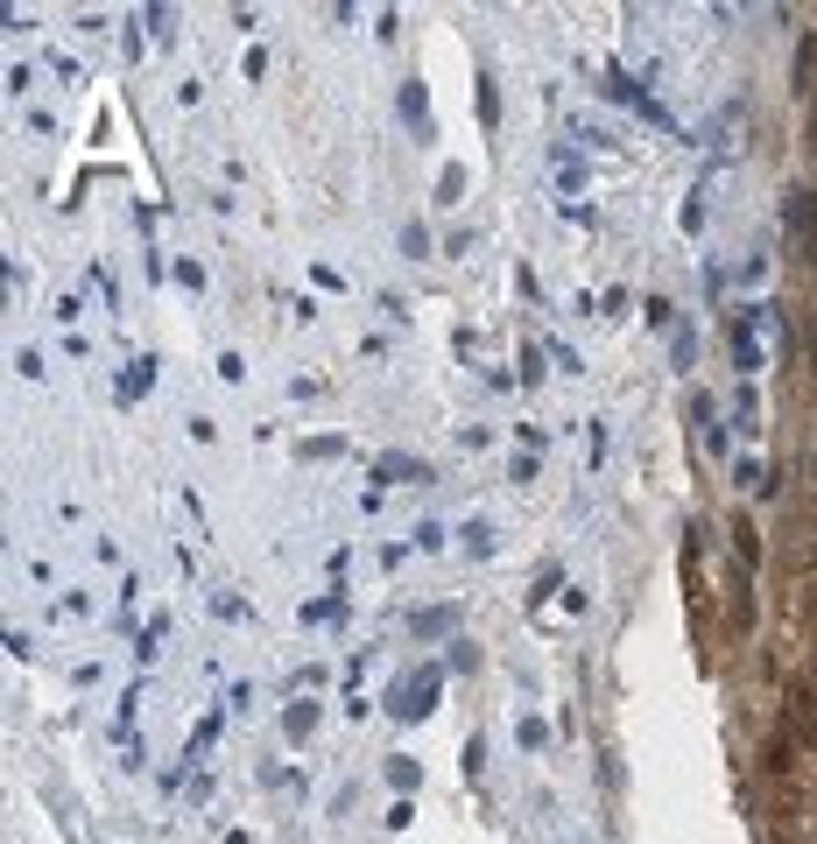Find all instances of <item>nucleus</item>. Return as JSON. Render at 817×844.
Listing matches in <instances>:
<instances>
[{
  "label": "nucleus",
  "instance_id": "obj_1",
  "mask_svg": "<svg viewBox=\"0 0 817 844\" xmlns=\"http://www.w3.org/2000/svg\"><path fill=\"white\" fill-rule=\"evenodd\" d=\"M782 218H790V240L804 247V261H817V191H790Z\"/></svg>",
  "mask_w": 817,
  "mask_h": 844
},
{
  "label": "nucleus",
  "instance_id": "obj_2",
  "mask_svg": "<svg viewBox=\"0 0 817 844\" xmlns=\"http://www.w3.org/2000/svg\"><path fill=\"white\" fill-rule=\"evenodd\" d=\"M790 725H796V739H810V746H817V704L804 697V689L790 697Z\"/></svg>",
  "mask_w": 817,
  "mask_h": 844
},
{
  "label": "nucleus",
  "instance_id": "obj_3",
  "mask_svg": "<svg viewBox=\"0 0 817 844\" xmlns=\"http://www.w3.org/2000/svg\"><path fill=\"white\" fill-rule=\"evenodd\" d=\"M733 543H740V556H761V543H754V521H733Z\"/></svg>",
  "mask_w": 817,
  "mask_h": 844
},
{
  "label": "nucleus",
  "instance_id": "obj_4",
  "mask_svg": "<svg viewBox=\"0 0 817 844\" xmlns=\"http://www.w3.org/2000/svg\"><path fill=\"white\" fill-rule=\"evenodd\" d=\"M810 134H817V127H810Z\"/></svg>",
  "mask_w": 817,
  "mask_h": 844
}]
</instances>
